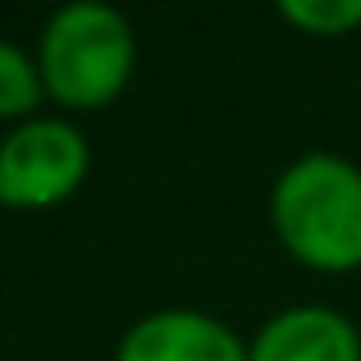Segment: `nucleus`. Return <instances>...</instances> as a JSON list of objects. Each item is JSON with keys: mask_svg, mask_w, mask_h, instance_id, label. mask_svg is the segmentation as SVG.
I'll return each mask as SVG.
<instances>
[{"mask_svg": "<svg viewBox=\"0 0 361 361\" xmlns=\"http://www.w3.org/2000/svg\"><path fill=\"white\" fill-rule=\"evenodd\" d=\"M115 361H247V338L211 311L165 307L123 329Z\"/></svg>", "mask_w": 361, "mask_h": 361, "instance_id": "4", "label": "nucleus"}, {"mask_svg": "<svg viewBox=\"0 0 361 361\" xmlns=\"http://www.w3.org/2000/svg\"><path fill=\"white\" fill-rule=\"evenodd\" d=\"M247 361H361V329L320 302L283 307L247 338Z\"/></svg>", "mask_w": 361, "mask_h": 361, "instance_id": "5", "label": "nucleus"}, {"mask_svg": "<svg viewBox=\"0 0 361 361\" xmlns=\"http://www.w3.org/2000/svg\"><path fill=\"white\" fill-rule=\"evenodd\" d=\"M46 106V87H42V69L37 55L23 51L18 42H0V123H27L37 119Z\"/></svg>", "mask_w": 361, "mask_h": 361, "instance_id": "6", "label": "nucleus"}, {"mask_svg": "<svg viewBox=\"0 0 361 361\" xmlns=\"http://www.w3.org/2000/svg\"><path fill=\"white\" fill-rule=\"evenodd\" d=\"M270 229L311 274L361 270V165L334 151L288 160L270 188Z\"/></svg>", "mask_w": 361, "mask_h": 361, "instance_id": "1", "label": "nucleus"}, {"mask_svg": "<svg viewBox=\"0 0 361 361\" xmlns=\"http://www.w3.org/2000/svg\"><path fill=\"white\" fill-rule=\"evenodd\" d=\"M274 14L302 37H348L361 27V0H279Z\"/></svg>", "mask_w": 361, "mask_h": 361, "instance_id": "7", "label": "nucleus"}, {"mask_svg": "<svg viewBox=\"0 0 361 361\" xmlns=\"http://www.w3.org/2000/svg\"><path fill=\"white\" fill-rule=\"evenodd\" d=\"M92 174L87 133L69 115H37L0 137V206L55 211Z\"/></svg>", "mask_w": 361, "mask_h": 361, "instance_id": "3", "label": "nucleus"}, {"mask_svg": "<svg viewBox=\"0 0 361 361\" xmlns=\"http://www.w3.org/2000/svg\"><path fill=\"white\" fill-rule=\"evenodd\" d=\"M37 69L46 101L69 115L115 106L137 69V32L128 14L97 0H73L46 18L37 37Z\"/></svg>", "mask_w": 361, "mask_h": 361, "instance_id": "2", "label": "nucleus"}]
</instances>
